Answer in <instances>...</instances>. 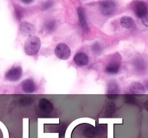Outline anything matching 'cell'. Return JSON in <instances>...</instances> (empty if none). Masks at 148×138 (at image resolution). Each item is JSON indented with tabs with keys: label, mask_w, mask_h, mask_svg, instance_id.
<instances>
[{
	"label": "cell",
	"mask_w": 148,
	"mask_h": 138,
	"mask_svg": "<svg viewBox=\"0 0 148 138\" xmlns=\"http://www.w3.org/2000/svg\"><path fill=\"white\" fill-rule=\"evenodd\" d=\"M40 47V40L36 36H30L24 45V50L27 55H34Z\"/></svg>",
	"instance_id": "cell-1"
},
{
	"label": "cell",
	"mask_w": 148,
	"mask_h": 138,
	"mask_svg": "<svg viewBox=\"0 0 148 138\" xmlns=\"http://www.w3.org/2000/svg\"><path fill=\"white\" fill-rule=\"evenodd\" d=\"M107 114H111L114 112L115 111V104L114 103H108V107H107Z\"/></svg>",
	"instance_id": "cell-20"
},
{
	"label": "cell",
	"mask_w": 148,
	"mask_h": 138,
	"mask_svg": "<svg viewBox=\"0 0 148 138\" xmlns=\"http://www.w3.org/2000/svg\"><path fill=\"white\" fill-rule=\"evenodd\" d=\"M124 97H125V99H126V101H127V102H128V103H134V101H135L134 97L132 96V95L127 94V95H126Z\"/></svg>",
	"instance_id": "cell-21"
},
{
	"label": "cell",
	"mask_w": 148,
	"mask_h": 138,
	"mask_svg": "<svg viewBox=\"0 0 148 138\" xmlns=\"http://www.w3.org/2000/svg\"><path fill=\"white\" fill-rule=\"evenodd\" d=\"M120 89L118 84L115 82H110L108 85V94L107 96L109 99H115L119 96Z\"/></svg>",
	"instance_id": "cell-9"
},
{
	"label": "cell",
	"mask_w": 148,
	"mask_h": 138,
	"mask_svg": "<svg viewBox=\"0 0 148 138\" xmlns=\"http://www.w3.org/2000/svg\"><path fill=\"white\" fill-rule=\"evenodd\" d=\"M52 5H53V1H52L51 0H49V1H46V2L43 4V7L44 9H46L51 7Z\"/></svg>",
	"instance_id": "cell-22"
},
{
	"label": "cell",
	"mask_w": 148,
	"mask_h": 138,
	"mask_svg": "<svg viewBox=\"0 0 148 138\" xmlns=\"http://www.w3.org/2000/svg\"><path fill=\"white\" fill-rule=\"evenodd\" d=\"M133 10L139 18H144L147 16V9L146 4L144 1H135L133 4Z\"/></svg>",
	"instance_id": "cell-4"
},
{
	"label": "cell",
	"mask_w": 148,
	"mask_h": 138,
	"mask_svg": "<svg viewBox=\"0 0 148 138\" xmlns=\"http://www.w3.org/2000/svg\"><path fill=\"white\" fill-rule=\"evenodd\" d=\"M143 23L146 26V27H147L148 26V21H147V16H146V17H145L144 18H143Z\"/></svg>",
	"instance_id": "cell-23"
},
{
	"label": "cell",
	"mask_w": 148,
	"mask_h": 138,
	"mask_svg": "<svg viewBox=\"0 0 148 138\" xmlns=\"http://www.w3.org/2000/svg\"><path fill=\"white\" fill-rule=\"evenodd\" d=\"M95 129L92 127L87 128L85 131H84V135L87 137L88 138H92L95 136Z\"/></svg>",
	"instance_id": "cell-17"
},
{
	"label": "cell",
	"mask_w": 148,
	"mask_h": 138,
	"mask_svg": "<svg viewBox=\"0 0 148 138\" xmlns=\"http://www.w3.org/2000/svg\"><path fill=\"white\" fill-rule=\"evenodd\" d=\"M77 14L78 17H79V22H80L81 25H82V28L85 30V31H88L89 28H88V23H87L86 20V14H85V10L83 7H79L77 9Z\"/></svg>",
	"instance_id": "cell-12"
},
{
	"label": "cell",
	"mask_w": 148,
	"mask_h": 138,
	"mask_svg": "<svg viewBox=\"0 0 148 138\" xmlns=\"http://www.w3.org/2000/svg\"><path fill=\"white\" fill-rule=\"evenodd\" d=\"M74 62L75 64L78 66H84L88 65V62H89V58L86 53H77L74 57Z\"/></svg>",
	"instance_id": "cell-10"
},
{
	"label": "cell",
	"mask_w": 148,
	"mask_h": 138,
	"mask_svg": "<svg viewBox=\"0 0 148 138\" xmlns=\"http://www.w3.org/2000/svg\"><path fill=\"white\" fill-rule=\"evenodd\" d=\"M20 31L25 36H33L36 32V27L31 23L23 22L20 24Z\"/></svg>",
	"instance_id": "cell-8"
},
{
	"label": "cell",
	"mask_w": 148,
	"mask_h": 138,
	"mask_svg": "<svg viewBox=\"0 0 148 138\" xmlns=\"http://www.w3.org/2000/svg\"><path fill=\"white\" fill-rule=\"evenodd\" d=\"M46 30L49 32H52L56 29V22L54 20H49L46 23Z\"/></svg>",
	"instance_id": "cell-16"
},
{
	"label": "cell",
	"mask_w": 148,
	"mask_h": 138,
	"mask_svg": "<svg viewBox=\"0 0 148 138\" xmlns=\"http://www.w3.org/2000/svg\"><path fill=\"white\" fill-rule=\"evenodd\" d=\"M23 75V69L20 66L14 67L9 70L5 74V78L10 81H17L20 80Z\"/></svg>",
	"instance_id": "cell-5"
},
{
	"label": "cell",
	"mask_w": 148,
	"mask_h": 138,
	"mask_svg": "<svg viewBox=\"0 0 148 138\" xmlns=\"http://www.w3.org/2000/svg\"><path fill=\"white\" fill-rule=\"evenodd\" d=\"M116 9V3L114 0H102L100 1V10L105 16L114 14Z\"/></svg>",
	"instance_id": "cell-2"
},
{
	"label": "cell",
	"mask_w": 148,
	"mask_h": 138,
	"mask_svg": "<svg viewBox=\"0 0 148 138\" xmlns=\"http://www.w3.org/2000/svg\"><path fill=\"white\" fill-rule=\"evenodd\" d=\"M120 69V61L119 59L113 58V60L106 67V72L108 74H116Z\"/></svg>",
	"instance_id": "cell-6"
},
{
	"label": "cell",
	"mask_w": 148,
	"mask_h": 138,
	"mask_svg": "<svg viewBox=\"0 0 148 138\" xmlns=\"http://www.w3.org/2000/svg\"><path fill=\"white\" fill-rule=\"evenodd\" d=\"M22 89L27 93H33L37 90V86L32 79H25L21 83Z\"/></svg>",
	"instance_id": "cell-7"
},
{
	"label": "cell",
	"mask_w": 148,
	"mask_h": 138,
	"mask_svg": "<svg viewBox=\"0 0 148 138\" xmlns=\"http://www.w3.org/2000/svg\"><path fill=\"white\" fill-rule=\"evenodd\" d=\"M21 1H23L24 4H30V3H31L33 0H21Z\"/></svg>",
	"instance_id": "cell-24"
},
{
	"label": "cell",
	"mask_w": 148,
	"mask_h": 138,
	"mask_svg": "<svg viewBox=\"0 0 148 138\" xmlns=\"http://www.w3.org/2000/svg\"><path fill=\"white\" fill-rule=\"evenodd\" d=\"M134 64V66H135V68L137 69V70H145V64L144 60H142L141 58L136 59Z\"/></svg>",
	"instance_id": "cell-15"
},
{
	"label": "cell",
	"mask_w": 148,
	"mask_h": 138,
	"mask_svg": "<svg viewBox=\"0 0 148 138\" xmlns=\"http://www.w3.org/2000/svg\"><path fill=\"white\" fill-rule=\"evenodd\" d=\"M120 23L121 26L124 28L131 29L134 26V21L132 17H123L120 20Z\"/></svg>",
	"instance_id": "cell-14"
},
{
	"label": "cell",
	"mask_w": 148,
	"mask_h": 138,
	"mask_svg": "<svg viewBox=\"0 0 148 138\" xmlns=\"http://www.w3.org/2000/svg\"><path fill=\"white\" fill-rule=\"evenodd\" d=\"M33 101V99H32L30 96H27V97L22 98L20 99V103L22 105H30L32 102Z\"/></svg>",
	"instance_id": "cell-19"
},
{
	"label": "cell",
	"mask_w": 148,
	"mask_h": 138,
	"mask_svg": "<svg viewBox=\"0 0 148 138\" xmlns=\"http://www.w3.org/2000/svg\"><path fill=\"white\" fill-rule=\"evenodd\" d=\"M92 50L95 54H99L102 51V47L101 45H100L98 43H95L92 47Z\"/></svg>",
	"instance_id": "cell-18"
},
{
	"label": "cell",
	"mask_w": 148,
	"mask_h": 138,
	"mask_svg": "<svg viewBox=\"0 0 148 138\" xmlns=\"http://www.w3.org/2000/svg\"><path fill=\"white\" fill-rule=\"evenodd\" d=\"M54 53L58 58L61 60H67L71 55V50L67 45L59 43L55 48Z\"/></svg>",
	"instance_id": "cell-3"
},
{
	"label": "cell",
	"mask_w": 148,
	"mask_h": 138,
	"mask_svg": "<svg viewBox=\"0 0 148 138\" xmlns=\"http://www.w3.org/2000/svg\"><path fill=\"white\" fill-rule=\"evenodd\" d=\"M130 91L134 94H144L145 93V89L140 83L134 82L130 86Z\"/></svg>",
	"instance_id": "cell-13"
},
{
	"label": "cell",
	"mask_w": 148,
	"mask_h": 138,
	"mask_svg": "<svg viewBox=\"0 0 148 138\" xmlns=\"http://www.w3.org/2000/svg\"><path fill=\"white\" fill-rule=\"evenodd\" d=\"M39 108L44 113L49 114L53 111V106L51 102L46 99H41L39 101Z\"/></svg>",
	"instance_id": "cell-11"
}]
</instances>
